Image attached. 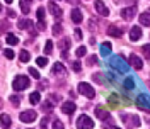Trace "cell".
<instances>
[{
    "label": "cell",
    "instance_id": "1",
    "mask_svg": "<svg viewBox=\"0 0 150 129\" xmlns=\"http://www.w3.org/2000/svg\"><path fill=\"white\" fill-rule=\"evenodd\" d=\"M109 64H111L116 72H120V73H126V72L130 70L128 61H125V58H123V56H112L111 61H109Z\"/></svg>",
    "mask_w": 150,
    "mask_h": 129
},
{
    "label": "cell",
    "instance_id": "2",
    "mask_svg": "<svg viewBox=\"0 0 150 129\" xmlns=\"http://www.w3.org/2000/svg\"><path fill=\"white\" fill-rule=\"evenodd\" d=\"M12 88H14L16 92H22V90L29 88V78H28V76H24V75L16 76V78H14V82H12Z\"/></svg>",
    "mask_w": 150,
    "mask_h": 129
},
{
    "label": "cell",
    "instance_id": "3",
    "mask_svg": "<svg viewBox=\"0 0 150 129\" xmlns=\"http://www.w3.org/2000/svg\"><path fill=\"white\" fill-rule=\"evenodd\" d=\"M137 107L142 109L143 112H150V97L145 93H140L137 97Z\"/></svg>",
    "mask_w": 150,
    "mask_h": 129
},
{
    "label": "cell",
    "instance_id": "4",
    "mask_svg": "<svg viewBox=\"0 0 150 129\" xmlns=\"http://www.w3.org/2000/svg\"><path fill=\"white\" fill-rule=\"evenodd\" d=\"M79 92L82 93L84 97H87V99H94V95H96V92H94V88L89 85V83H79Z\"/></svg>",
    "mask_w": 150,
    "mask_h": 129
},
{
    "label": "cell",
    "instance_id": "5",
    "mask_svg": "<svg viewBox=\"0 0 150 129\" xmlns=\"http://www.w3.org/2000/svg\"><path fill=\"white\" fill-rule=\"evenodd\" d=\"M77 128L79 129H84V128H94V121L89 117V116H80L77 119Z\"/></svg>",
    "mask_w": 150,
    "mask_h": 129
},
{
    "label": "cell",
    "instance_id": "6",
    "mask_svg": "<svg viewBox=\"0 0 150 129\" xmlns=\"http://www.w3.org/2000/svg\"><path fill=\"white\" fill-rule=\"evenodd\" d=\"M19 117H21V121H22V122L29 124V122H34V121H36L38 114H36L34 111H24L21 116H19Z\"/></svg>",
    "mask_w": 150,
    "mask_h": 129
},
{
    "label": "cell",
    "instance_id": "7",
    "mask_svg": "<svg viewBox=\"0 0 150 129\" xmlns=\"http://www.w3.org/2000/svg\"><path fill=\"white\" fill-rule=\"evenodd\" d=\"M94 7H96V10H97L101 15H104V17H108V15H109V9L106 7V4H104L103 0H96Z\"/></svg>",
    "mask_w": 150,
    "mask_h": 129
},
{
    "label": "cell",
    "instance_id": "8",
    "mask_svg": "<svg viewBox=\"0 0 150 129\" xmlns=\"http://www.w3.org/2000/svg\"><path fill=\"white\" fill-rule=\"evenodd\" d=\"M48 10H50V14H51L53 17H56V19L62 17V7H58L55 2H50V4H48Z\"/></svg>",
    "mask_w": 150,
    "mask_h": 129
},
{
    "label": "cell",
    "instance_id": "9",
    "mask_svg": "<svg viewBox=\"0 0 150 129\" xmlns=\"http://www.w3.org/2000/svg\"><path fill=\"white\" fill-rule=\"evenodd\" d=\"M75 109H77V105H75V102H72V100L62 104V112H63V114H74Z\"/></svg>",
    "mask_w": 150,
    "mask_h": 129
},
{
    "label": "cell",
    "instance_id": "10",
    "mask_svg": "<svg viewBox=\"0 0 150 129\" xmlns=\"http://www.w3.org/2000/svg\"><path fill=\"white\" fill-rule=\"evenodd\" d=\"M96 116H97L101 121H106V122L109 121V112L106 111L103 105H97V107H96Z\"/></svg>",
    "mask_w": 150,
    "mask_h": 129
},
{
    "label": "cell",
    "instance_id": "11",
    "mask_svg": "<svg viewBox=\"0 0 150 129\" xmlns=\"http://www.w3.org/2000/svg\"><path fill=\"white\" fill-rule=\"evenodd\" d=\"M130 64L135 70H142V68H143V61H142V58H138L137 55H130Z\"/></svg>",
    "mask_w": 150,
    "mask_h": 129
},
{
    "label": "cell",
    "instance_id": "12",
    "mask_svg": "<svg viewBox=\"0 0 150 129\" xmlns=\"http://www.w3.org/2000/svg\"><path fill=\"white\" fill-rule=\"evenodd\" d=\"M137 14V7H126V9L121 10V17L126 19V20H130V19H133V15Z\"/></svg>",
    "mask_w": 150,
    "mask_h": 129
},
{
    "label": "cell",
    "instance_id": "13",
    "mask_svg": "<svg viewBox=\"0 0 150 129\" xmlns=\"http://www.w3.org/2000/svg\"><path fill=\"white\" fill-rule=\"evenodd\" d=\"M140 37H142V29L138 27V26L131 27V31H130V39L131 41H138Z\"/></svg>",
    "mask_w": 150,
    "mask_h": 129
},
{
    "label": "cell",
    "instance_id": "14",
    "mask_svg": "<svg viewBox=\"0 0 150 129\" xmlns=\"http://www.w3.org/2000/svg\"><path fill=\"white\" fill-rule=\"evenodd\" d=\"M31 2H33V0H21V2H19V7H21V12H22V14H29V10H31Z\"/></svg>",
    "mask_w": 150,
    "mask_h": 129
},
{
    "label": "cell",
    "instance_id": "15",
    "mask_svg": "<svg viewBox=\"0 0 150 129\" xmlns=\"http://www.w3.org/2000/svg\"><path fill=\"white\" fill-rule=\"evenodd\" d=\"M51 73H53V75H58V73L65 75L67 70H65V66H63L62 63H55V64H53V68H51Z\"/></svg>",
    "mask_w": 150,
    "mask_h": 129
},
{
    "label": "cell",
    "instance_id": "16",
    "mask_svg": "<svg viewBox=\"0 0 150 129\" xmlns=\"http://www.w3.org/2000/svg\"><path fill=\"white\" fill-rule=\"evenodd\" d=\"M17 26H19V29H33L34 22H33V20H29V19H24V20H19Z\"/></svg>",
    "mask_w": 150,
    "mask_h": 129
},
{
    "label": "cell",
    "instance_id": "17",
    "mask_svg": "<svg viewBox=\"0 0 150 129\" xmlns=\"http://www.w3.org/2000/svg\"><path fill=\"white\" fill-rule=\"evenodd\" d=\"M108 34H109V36H112V37H120V36H121V29L116 27V26L112 24V26H109V27H108Z\"/></svg>",
    "mask_w": 150,
    "mask_h": 129
},
{
    "label": "cell",
    "instance_id": "18",
    "mask_svg": "<svg viewBox=\"0 0 150 129\" xmlns=\"http://www.w3.org/2000/svg\"><path fill=\"white\" fill-rule=\"evenodd\" d=\"M140 24L142 26L150 27V12H143V14H140Z\"/></svg>",
    "mask_w": 150,
    "mask_h": 129
},
{
    "label": "cell",
    "instance_id": "19",
    "mask_svg": "<svg viewBox=\"0 0 150 129\" xmlns=\"http://www.w3.org/2000/svg\"><path fill=\"white\" fill-rule=\"evenodd\" d=\"M72 20H74L75 24H80V22H82V12L79 9L72 10Z\"/></svg>",
    "mask_w": 150,
    "mask_h": 129
},
{
    "label": "cell",
    "instance_id": "20",
    "mask_svg": "<svg viewBox=\"0 0 150 129\" xmlns=\"http://www.w3.org/2000/svg\"><path fill=\"white\" fill-rule=\"evenodd\" d=\"M99 49H101V55L103 56H109L111 55V43H103Z\"/></svg>",
    "mask_w": 150,
    "mask_h": 129
},
{
    "label": "cell",
    "instance_id": "21",
    "mask_svg": "<svg viewBox=\"0 0 150 129\" xmlns=\"http://www.w3.org/2000/svg\"><path fill=\"white\" fill-rule=\"evenodd\" d=\"M60 48H62L63 53H68V49H70V39H68V37H63V39L60 41Z\"/></svg>",
    "mask_w": 150,
    "mask_h": 129
},
{
    "label": "cell",
    "instance_id": "22",
    "mask_svg": "<svg viewBox=\"0 0 150 129\" xmlns=\"http://www.w3.org/2000/svg\"><path fill=\"white\" fill-rule=\"evenodd\" d=\"M0 122H2L4 128H9L10 124H12V119H10L7 114H2V116H0Z\"/></svg>",
    "mask_w": 150,
    "mask_h": 129
},
{
    "label": "cell",
    "instance_id": "23",
    "mask_svg": "<svg viewBox=\"0 0 150 129\" xmlns=\"http://www.w3.org/2000/svg\"><path fill=\"white\" fill-rule=\"evenodd\" d=\"M29 100H31V104H33V105L39 104V100H41V95H39V92H33L31 95H29Z\"/></svg>",
    "mask_w": 150,
    "mask_h": 129
},
{
    "label": "cell",
    "instance_id": "24",
    "mask_svg": "<svg viewBox=\"0 0 150 129\" xmlns=\"http://www.w3.org/2000/svg\"><path fill=\"white\" fill-rule=\"evenodd\" d=\"M123 85H125L126 90H133V88H135V80H133V78H125Z\"/></svg>",
    "mask_w": 150,
    "mask_h": 129
},
{
    "label": "cell",
    "instance_id": "25",
    "mask_svg": "<svg viewBox=\"0 0 150 129\" xmlns=\"http://www.w3.org/2000/svg\"><path fill=\"white\" fill-rule=\"evenodd\" d=\"M5 39H7V44H10V46H16V44H19V39L14 34H7L5 36Z\"/></svg>",
    "mask_w": 150,
    "mask_h": 129
},
{
    "label": "cell",
    "instance_id": "26",
    "mask_svg": "<svg viewBox=\"0 0 150 129\" xmlns=\"http://www.w3.org/2000/svg\"><path fill=\"white\" fill-rule=\"evenodd\" d=\"M109 104H111V107H118V105H120L118 95H109Z\"/></svg>",
    "mask_w": 150,
    "mask_h": 129
},
{
    "label": "cell",
    "instance_id": "27",
    "mask_svg": "<svg viewBox=\"0 0 150 129\" xmlns=\"http://www.w3.org/2000/svg\"><path fill=\"white\" fill-rule=\"evenodd\" d=\"M19 60H21L22 63H26V61H29V53H28V51H24V49H22V51L19 53Z\"/></svg>",
    "mask_w": 150,
    "mask_h": 129
},
{
    "label": "cell",
    "instance_id": "28",
    "mask_svg": "<svg viewBox=\"0 0 150 129\" xmlns=\"http://www.w3.org/2000/svg\"><path fill=\"white\" fill-rule=\"evenodd\" d=\"M28 72H29V75H31V76H33L34 80H39V78H41V75H39V72H38V70H34V68H29Z\"/></svg>",
    "mask_w": 150,
    "mask_h": 129
},
{
    "label": "cell",
    "instance_id": "29",
    "mask_svg": "<svg viewBox=\"0 0 150 129\" xmlns=\"http://www.w3.org/2000/svg\"><path fill=\"white\" fill-rule=\"evenodd\" d=\"M51 51H53V43H51V41H46V44H45V53H46V55H51Z\"/></svg>",
    "mask_w": 150,
    "mask_h": 129
},
{
    "label": "cell",
    "instance_id": "30",
    "mask_svg": "<svg viewBox=\"0 0 150 129\" xmlns=\"http://www.w3.org/2000/svg\"><path fill=\"white\" fill-rule=\"evenodd\" d=\"M36 15H38V20H45V9L43 7H39L36 12Z\"/></svg>",
    "mask_w": 150,
    "mask_h": 129
},
{
    "label": "cell",
    "instance_id": "31",
    "mask_svg": "<svg viewBox=\"0 0 150 129\" xmlns=\"http://www.w3.org/2000/svg\"><path fill=\"white\" fill-rule=\"evenodd\" d=\"M142 49H143V56H145L147 60H150V44H145Z\"/></svg>",
    "mask_w": 150,
    "mask_h": 129
},
{
    "label": "cell",
    "instance_id": "32",
    "mask_svg": "<svg viewBox=\"0 0 150 129\" xmlns=\"http://www.w3.org/2000/svg\"><path fill=\"white\" fill-rule=\"evenodd\" d=\"M75 55L79 56V58H82V56H85V55H87V49H85L84 46H82V48H79V49H77V53H75Z\"/></svg>",
    "mask_w": 150,
    "mask_h": 129
},
{
    "label": "cell",
    "instance_id": "33",
    "mask_svg": "<svg viewBox=\"0 0 150 129\" xmlns=\"http://www.w3.org/2000/svg\"><path fill=\"white\" fill-rule=\"evenodd\" d=\"M10 102H12V105H14V107H17L19 102H21V99H19L17 95H12V97H10Z\"/></svg>",
    "mask_w": 150,
    "mask_h": 129
},
{
    "label": "cell",
    "instance_id": "34",
    "mask_svg": "<svg viewBox=\"0 0 150 129\" xmlns=\"http://www.w3.org/2000/svg\"><path fill=\"white\" fill-rule=\"evenodd\" d=\"M92 78H94V82H97V83H103L104 82V78L101 76V73H94Z\"/></svg>",
    "mask_w": 150,
    "mask_h": 129
},
{
    "label": "cell",
    "instance_id": "35",
    "mask_svg": "<svg viewBox=\"0 0 150 129\" xmlns=\"http://www.w3.org/2000/svg\"><path fill=\"white\" fill-rule=\"evenodd\" d=\"M60 32H62V24H55V27H53V34H55V36H60Z\"/></svg>",
    "mask_w": 150,
    "mask_h": 129
},
{
    "label": "cell",
    "instance_id": "36",
    "mask_svg": "<svg viewBox=\"0 0 150 129\" xmlns=\"http://www.w3.org/2000/svg\"><path fill=\"white\" fill-rule=\"evenodd\" d=\"M36 63L39 64V66H46V58H43V56H41V58H38Z\"/></svg>",
    "mask_w": 150,
    "mask_h": 129
},
{
    "label": "cell",
    "instance_id": "37",
    "mask_svg": "<svg viewBox=\"0 0 150 129\" xmlns=\"http://www.w3.org/2000/svg\"><path fill=\"white\" fill-rule=\"evenodd\" d=\"M4 55H5V58L12 60V58H14V51H12V49H5V53H4Z\"/></svg>",
    "mask_w": 150,
    "mask_h": 129
},
{
    "label": "cell",
    "instance_id": "38",
    "mask_svg": "<svg viewBox=\"0 0 150 129\" xmlns=\"http://www.w3.org/2000/svg\"><path fill=\"white\" fill-rule=\"evenodd\" d=\"M72 68H74V72H80V68H82V66H80L79 61H74V63H72Z\"/></svg>",
    "mask_w": 150,
    "mask_h": 129
},
{
    "label": "cell",
    "instance_id": "39",
    "mask_svg": "<svg viewBox=\"0 0 150 129\" xmlns=\"http://www.w3.org/2000/svg\"><path fill=\"white\" fill-rule=\"evenodd\" d=\"M53 128L55 129H63V122H62V121H55V122H53Z\"/></svg>",
    "mask_w": 150,
    "mask_h": 129
},
{
    "label": "cell",
    "instance_id": "40",
    "mask_svg": "<svg viewBox=\"0 0 150 129\" xmlns=\"http://www.w3.org/2000/svg\"><path fill=\"white\" fill-rule=\"evenodd\" d=\"M89 64H91V66L97 64V56H91V58H89Z\"/></svg>",
    "mask_w": 150,
    "mask_h": 129
},
{
    "label": "cell",
    "instance_id": "41",
    "mask_svg": "<svg viewBox=\"0 0 150 129\" xmlns=\"http://www.w3.org/2000/svg\"><path fill=\"white\" fill-rule=\"evenodd\" d=\"M51 109H53V105H51V104H45V105H43V111H45V112H50Z\"/></svg>",
    "mask_w": 150,
    "mask_h": 129
},
{
    "label": "cell",
    "instance_id": "42",
    "mask_svg": "<svg viewBox=\"0 0 150 129\" xmlns=\"http://www.w3.org/2000/svg\"><path fill=\"white\" fill-rule=\"evenodd\" d=\"M75 37L77 39H82V31L80 29H75Z\"/></svg>",
    "mask_w": 150,
    "mask_h": 129
},
{
    "label": "cell",
    "instance_id": "43",
    "mask_svg": "<svg viewBox=\"0 0 150 129\" xmlns=\"http://www.w3.org/2000/svg\"><path fill=\"white\" fill-rule=\"evenodd\" d=\"M48 126V117H45V119L41 121V128H46Z\"/></svg>",
    "mask_w": 150,
    "mask_h": 129
},
{
    "label": "cell",
    "instance_id": "44",
    "mask_svg": "<svg viewBox=\"0 0 150 129\" xmlns=\"http://www.w3.org/2000/svg\"><path fill=\"white\" fill-rule=\"evenodd\" d=\"M5 2H7V4H12V0H5Z\"/></svg>",
    "mask_w": 150,
    "mask_h": 129
},
{
    "label": "cell",
    "instance_id": "45",
    "mask_svg": "<svg viewBox=\"0 0 150 129\" xmlns=\"http://www.w3.org/2000/svg\"><path fill=\"white\" fill-rule=\"evenodd\" d=\"M0 107H2V100H0Z\"/></svg>",
    "mask_w": 150,
    "mask_h": 129
},
{
    "label": "cell",
    "instance_id": "46",
    "mask_svg": "<svg viewBox=\"0 0 150 129\" xmlns=\"http://www.w3.org/2000/svg\"><path fill=\"white\" fill-rule=\"evenodd\" d=\"M0 12H2V7H0Z\"/></svg>",
    "mask_w": 150,
    "mask_h": 129
}]
</instances>
